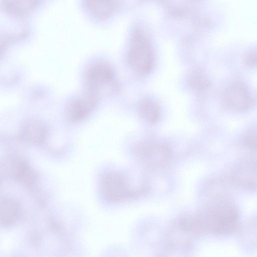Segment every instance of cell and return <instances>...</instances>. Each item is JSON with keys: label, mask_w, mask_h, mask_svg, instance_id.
I'll use <instances>...</instances> for the list:
<instances>
[{"label": "cell", "mask_w": 257, "mask_h": 257, "mask_svg": "<svg viewBox=\"0 0 257 257\" xmlns=\"http://www.w3.org/2000/svg\"><path fill=\"white\" fill-rule=\"evenodd\" d=\"M201 232L226 234L237 228L238 213L230 203L223 200L214 202L201 213L195 215Z\"/></svg>", "instance_id": "obj_1"}, {"label": "cell", "mask_w": 257, "mask_h": 257, "mask_svg": "<svg viewBox=\"0 0 257 257\" xmlns=\"http://www.w3.org/2000/svg\"><path fill=\"white\" fill-rule=\"evenodd\" d=\"M124 173L109 172L105 173L101 180V189L106 199L118 202L139 196L143 189H134L130 185Z\"/></svg>", "instance_id": "obj_2"}, {"label": "cell", "mask_w": 257, "mask_h": 257, "mask_svg": "<svg viewBox=\"0 0 257 257\" xmlns=\"http://www.w3.org/2000/svg\"><path fill=\"white\" fill-rule=\"evenodd\" d=\"M131 67L140 73H147L152 68L153 52L151 43L143 33L137 32L133 36L128 52Z\"/></svg>", "instance_id": "obj_3"}, {"label": "cell", "mask_w": 257, "mask_h": 257, "mask_svg": "<svg viewBox=\"0 0 257 257\" xmlns=\"http://www.w3.org/2000/svg\"><path fill=\"white\" fill-rule=\"evenodd\" d=\"M98 100L97 91L89 88L69 104L66 111L67 118L71 122L83 120L94 110Z\"/></svg>", "instance_id": "obj_4"}, {"label": "cell", "mask_w": 257, "mask_h": 257, "mask_svg": "<svg viewBox=\"0 0 257 257\" xmlns=\"http://www.w3.org/2000/svg\"><path fill=\"white\" fill-rule=\"evenodd\" d=\"M136 151L141 160L150 166L164 165L171 157L170 150L167 146L153 142L141 144Z\"/></svg>", "instance_id": "obj_5"}, {"label": "cell", "mask_w": 257, "mask_h": 257, "mask_svg": "<svg viewBox=\"0 0 257 257\" xmlns=\"http://www.w3.org/2000/svg\"><path fill=\"white\" fill-rule=\"evenodd\" d=\"M224 100L227 105L236 111H244L250 103V96L246 87L240 82H233L226 89Z\"/></svg>", "instance_id": "obj_6"}, {"label": "cell", "mask_w": 257, "mask_h": 257, "mask_svg": "<svg viewBox=\"0 0 257 257\" xmlns=\"http://www.w3.org/2000/svg\"><path fill=\"white\" fill-rule=\"evenodd\" d=\"M113 77V71L106 63L99 62L92 64L87 72V81L90 89L97 91L101 86L110 83Z\"/></svg>", "instance_id": "obj_7"}, {"label": "cell", "mask_w": 257, "mask_h": 257, "mask_svg": "<svg viewBox=\"0 0 257 257\" xmlns=\"http://www.w3.org/2000/svg\"><path fill=\"white\" fill-rule=\"evenodd\" d=\"M20 210L16 203L8 198L0 199V224L8 226L18 220Z\"/></svg>", "instance_id": "obj_8"}, {"label": "cell", "mask_w": 257, "mask_h": 257, "mask_svg": "<svg viewBox=\"0 0 257 257\" xmlns=\"http://www.w3.org/2000/svg\"><path fill=\"white\" fill-rule=\"evenodd\" d=\"M139 113L145 121L154 124L160 118V110L158 106L149 99H143L139 104Z\"/></svg>", "instance_id": "obj_9"}, {"label": "cell", "mask_w": 257, "mask_h": 257, "mask_svg": "<svg viewBox=\"0 0 257 257\" xmlns=\"http://www.w3.org/2000/svg\"><path fill=\"white\" fill-rule=\"evenodd\" d=\"M187 82L189 86L195 91H203L208 88L209 80L201 68H197L191 71L188 75Z\"/></svg>", "instance_id": "obj_10"}, {"label": "cell", "mask_w": 257, "mask_h": 257, "mask_svg": "<svg viewBox=\"0 0 257 257\" xmlns=\"http://www.w3.org/2000/svg\"><path fill=\"white\" fill-rule=\"evenodd\" d=\"M91 12L99 18H106L111 15L114 10L112 0H87Z\"/></svg>", "instance_id": "obj_11"}, {"label": "cell", "mask_w": 257, "mask_h": 257, "mask_svg": "<svg viewBox=\"0 0 257 257\" xmlns=\"http://www.w3.org/2000/svg\"><path fill=\"white\" fill-rule=\"evenodd\" d=\"M12 172L17 179L25 183H31L35 178V174L31 168L23 162L14 163Z\"/></svg>", "instance_id": "obj_12"}, {"label": "cell", "mask_w": 257, "mask_h": 257, "mask_svg": "<svg viewBox=\"0 0 257 257\" xmlns=\"http://www.w3.org/2000/svg\"><path fill=\"white\" fill-rule=\"evenodd\" d=\"M253 166L244 165L241 166L234 174L235 181L239 185L248 188H253V185H255V182H253Z\"/></svg>", "instance_id": "obj_13"}, {"label": "cell", "mask_w": 257, "mask_h": 257, "mask_svg": "<svg viewBox=\"0 0 257 257\" xmlns=\"http://www.w3.org/2000/svg\"><path fill=\"white\" fill-rule=\"evenodd\" d=\"M245 143L250 149L256 150V136L255 131H251L249 133L245 140Z\"/></svg>", "instance_id": "obj_14"}, {"label": "cell", "mask_w": 257, "mask_h": 257, "mask_svg": "<svg viewBox=\"0 0 257 257\" xmlns=\"http://www.w3.org/2000/svg\"><path fill=\"white\" fill-rule=\"evenodd\" d=\"M245 63L248 66L253 67L256 65V56L255 55H250L248 56L245 59Z\"/></svg>", "instance_id": "obj_15"}]
</instances>
